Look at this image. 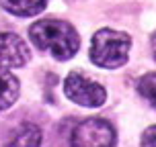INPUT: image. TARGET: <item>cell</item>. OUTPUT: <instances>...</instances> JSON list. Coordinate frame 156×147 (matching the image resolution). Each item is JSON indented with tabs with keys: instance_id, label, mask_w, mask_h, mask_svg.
<instances>
[{
	"instance_id": "obj_1",
	"label": "cell",
	"mask_w": 156,
	"mask_h": 147,
	"mask_svg": "<svg viewBox=\"0 0 156 147\" xmlns=\"http://www.w3.org/2000/svg\"><path fill=\"white\" fill-rule=\"evenodd\" d=\"M29 37L39 49L54 55L55 59H70L80 45L78 33L72 29V25L55 18L37 21L29 29Z\"/></svg>"
},
{
	"instance_id": "obj_4",
	"label": "cell",
	"mask_w": 156,
	"mask_h": 147,
	"mask_svg": "<svg viewBox=\"0 0 156 147\" xmlns=\"http://www.w3.org/2000/svg\"><path fill=\"white\" fill-rule=\"evenodd\" d=\"M64 90L70 100H74L76 104H82V106H101L105 102V88L76 72H72L66 78Z\"/></svg>"
},
{
	"instance_id": "obj_11",
	"label": "cell",
	"mask_w": 156,
	"mask_h": 147,
	"mask_svg": "<svg viewBox=\"0 0 156 147\" xmlns=\"http://www.w3.org/2000/svg\"><path fill=\"white\" fill-rule=\"evenodd\" d=\"M152 53H154V57H156V33L152 35Z\"/></svg>"
},
{
	"instance_id": "obj_9",
	"label": "cell",
	"mask_w": 156,
	"mask_h": 147,
	"mask_svg": "<svg viewBox=\"0 0 156 147\" xmlns=\"http://www.w3.org/2000/svg\"><path fill=\"white\" fill-rule=\"evenodd\" d=\"M138 92L156 109V74H146L138 82Z\"/></svg>"
},
{
	"instance_id": "obj_10",
	"label": "cell",
	"mask_w": 156,
	"mask_h": 147,
	"mask_svg": "<svg viewBox=\"0 0 156 147\" xmlns=\"http://www.w3.org/2000/svg\"><path fill=\"white\" fill-rule=\"evenodd\" d=\"M142 147H156V125L144 131V135H142Z\"/></svg>"
},
{
	"instance_id": "obj_2",
	"label": "cell",
	"mask_w": 156,
	"mask_h": 147,
	"mask_svg": "<svg viewBox=\"0 0 156 147\" xmlns=\"http://www.w3.org/2000/svg\"><path fill=\"white\" fill-rule=\"evenodd\" d=\"M132 49V39L121 31L101 29L94 33L90 45V59L101 68H119L127 62V55Z\"/></svg>"
},
{
	"instance_id": "obj_6",
	"label": "cell",
	"mask_w": 156,
	"mask_h": 147,
	"mask_svg": "<svg viewBox=\"0 0 156 147\" xmlns=\"http://www.w3.org/2000/svg\"><path fill=\"white\" fill-rule=\"evenodd\" d=\"M19 96V80L10 72L0 65V112L6 110Z\"/></svg>"
},
{
	"instance_id": "obj_7",
	"label": "cell",
	"mask_w": 156,
	"mask_h": 147,
	"mask_svg": "<svg viewBox=\"0 0 156 147\" xmlns=\"http://www.w3.org/2000/svg\"><path fill=\"white\" fill-rule=\"evenodd\" d=\"M41 143V131L37 125L33 123H23L8 141L6 147H39Z\"/></svg>"
},
{
	"instance_id": "obj_3",
	"label": "cell",
	"mask_w": 156,
	"mask_h": 147,
	"mask_svg": "<svg viewBox=\"0 0 156 147\" xmlns=\"http://www.w3.org/2000/svg\"><path fill=\"white\" fill-rule=\"evenodd\" d=\"M117 133L105 119H86L76 125L70 137V147H115Z\"/></svg>"
},
{
	"instance_id": "obj_5",
	"label": "cell",
	"mask_w": 156,
	"mask_h": 147,
	"mask_svg": "<svg viewBox=\"0 0 156 147\" xmlns=\"http://www.w3.org/2000/svg\"><path fill=\"white\" fill-rule=\"evenodd\" d=\"M29 47L23 39L15 33L0 35V65L4 68H21L29 62Z\"/></svg>"
},
{
	"instance_id": "obj_8",
	"label": "cell",
	"mask_w": 156,
	"mask_h": 147,
	"mask_svg": "<svg viewBox=\"0 0 156 147\" xmlns=\"http://www.w3.org/2000/svg\"><path fill=\"white\" fill-rule=\"evenodd\" d=\"M2 8L16 16H33L45 8L47 0H0Z\"/></svg>"
}]
</instances>
